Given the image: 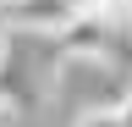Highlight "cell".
<instances>
[{
  "mask_svg": "<svg viewBox=\"0 0 132 127\" xmlns=\"http://www.w3.org/2000/svg\"><path fill=\"white\" fill-rule=\"evenodd\" d=\"M72 0H11L0 6V22L6 28H22V33H50L55 39L61 28H72Z\"/></svg>",
  "mask_w": 132,
  "mask_h": 127,
  "instance_id": "1",
  "label": "cell"
},
{
  "mask_svg": "<svg viewBox=\"0 0 132 127\" xmlns=\"http://www.w3.org/2000/svg\"><path fill=\"white\" fill-rule=\"evenodd\" d=\"M72 127H127V122H121V105H88Z\"/></svg>",
  "mask_w": 132,
  "mask_h": 127,
  "instance_id": "2",
  "label": "cell"
},
{
  "mask_svg": "<svg viewBox=\"0 0 132 127\" xmlns=\"http://www.w3.org/2000/svg\"><path fill=\"white\" fill-rule=\"evenodd\" d=\"M121 122L132 127V83H121Z\"/></svg>",
  "mask_w": 132,
  "mask_h": 127,
  "instance_id": "3",
  "label": "cell"
},
{
  "mask_svg": "<svg viewBox=\"0 0 132 127\" xmlns=\"http://www.w3.org/2000/svg\"><path fill=\"white\" fill-rule=\"evenodd\" d=\"M0 6H11V0H0Z\"/></svg>",
  "mask_w": 132,
  "mask_h": 127,
  "instance_id": "4",
  "label": "cell"
}]
</instances>
